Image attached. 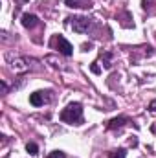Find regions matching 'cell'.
<instances>
[{
  "instance_id": "obj_10",
  "label": "cell",
  "mask_w": 156,
  "mask_h": 158,
  "mask_svg": "<svg viewBox=\"0 0 156 158\" xmlns=\"http://www.w3.org/2000/svg\"><path fill=\"white\" fill-rule=\"evenodd\" d=\"M109 158H127V151L125 149H116V151H110Z\"/></svg>"
},
{
  "instance_id": "obj_13",
  "label": "cell",
  "mask_w": 156,
  "mask_h": 158,
  "mask_svg": "<svg viewBox=\"0 0 156 158\" xmlns=\"http://www.w3.org/2000/svg\"><path fill=\"white\" fill-rule=\"evenodd\" d=\"M90 70H92L94 74H101V68L97 66V63H92V66H90Z\"/></svg>"
},
{
  "instance_id": "obj_5",
  "label": "cell",
  "mask_w": 156,
  "mask_h": 158,
  "mask_svg": "<svg viewBox=\"0 0 156 158\" xmlns=\"http://www.w3.org/2000/svg\"><path fill=\"white\" fill-rule=\"evenodd\" d=\"M46 92H42V90H39V92H33L31 96H30V103L33 105V107H40V105H44L46 101H48V98L44 96Z\"/></svg>"
},
{
  "instance_id": "obj_19",
  "label": "cell",
  "mask_w": 156,
  "mask_h": 158,
  "mask_svg": "<svg viewBox=\"0 0 156 158\" xmlns=\"http://www.w3.org/2000/svg\"><path fill=\"white\" fill-rule=\"evenodd\" d=\"M20 2H28V0H20Z\"/></svg>"
},
{
  "instance_id": "obj_1",
  "label": "cell",
  "mask_w": 156,
  "mask_h": 158,
  "mask_svg": "<svg viewBox=\"0 0 156 158\" xmlns=\"http://www.w3.org/2000/svg\"><path fill=\"white\" fill-rule=\"evenodd\" d=\"M61 119L64 123H70V125H81L83 123V107H81V103H70L61 112Z\"/></svg>"
},
{
  "instance_id": "obj_16",
  "label": "cell",
  "mask_w": 156,
  "mask_h": 158,
  "mask_svg": "<svg viewBox=\"0 0 156 158\" xmlns=\"http://www.w3.org/2000/svg\"><path fill=\"white\" fill-rule=\"evenodd\" d=\"M88 48H92V44H83V52H88Z\"/></svg>"
},
{
  "instance_id": "obj_15",
  "label": "cell",
  "mask_w": 156,
  "mask_h": 158,
  "mask_svg": "<svg viewBox=\"0 0 156 158\" xmlns=\"http://www.w3.org/2000/svg\"><path fill=\"white\" fill-rule=\"evenodd\" d=\"M149 110H151V112H156V99H153V101L149 103Z\"/></svg>"
},
{
  "instance_id": "obj_9",
  "label": "cell",
  "mask_w": 156,
  "mask_h": 158,
  "mask_svg": "<svg viewBox=\"0 0 156 158\" xmlns=\"http://www.w3.org/2000/svg\"><path fill=\"white\" fill-rule=\"evenodd\" d=\"M26 151H28L30 155H33V156L39 155V147H37V143H33V142H28V143H26Z\"/></svg>"
},
{
  "instance_id": "obj_3",
  "label": "cell",
  "mask_w": 156,
  "mask_h": 158,
  "mask_svg": "<svg viewBox=\"0 0 156 158\" xmlns=\"http://www.w3.org/2000/svg\"><path fill=\"white\" fill-rule=\"evenodd\" d=\"M51 46H55V48H57V52H59V53H63V55H66V57H70V55L74 53V48H72V44L64 39L63 35H57V37H53V39H51Z\"/></svg>"
},
{
  "instance_id": "obj_4",
  "label": "cell",
  "mask_w": 156,
  "mask_h": 158,
  "mask_svg": "<svg viewBox=\"0 0 156 158\" xmlns=\"http://www.w3.org/2000/svg\"><path fill=\"white\" fill-rule=\"evenodd\" d=\"M70 24H72V28H74V31H77V33H86L88 30H90V19L88 17H74V19H70Z\"/></svg>"
},
{
  "instance_id": "obj_8",
  "label": "cell",
  "mask_w": 156,
  "mask_h": 158,
  "mask_svg": "<svg viewBox=\"0 0 156 158\" xmlns=\"http://www.w3.org/2000/svg\"><path fill=\"white\" fill-rule=\"evenodd\" d=\"M127 123H129V118H127V116H117V118L110 119L107 127H109L110 131H116V129H121V127L127 125Z\"/></svg>"
},
{
  "instance_id": "obj_18",
  "label": "cell",
  "mask_w": 156,
  "mask_h": 158,
  "mask_svg": "<svg viewBox=\"0 0 156 158\" xmlns=\"http://www.w3.org/2000/svg\"><path fill=\"white\" fill-rule=\"evenodd\" d=\"M151 132H153V134H156V123H153V125H151Z\"/></svg>"
},
{
  "instance_id": "obj_17",
  "label": "cell",
  "mask_w": 156,
  "mask_h": 158,
  "mask_svg": "<svg viewBox=\"0 0 156 158\" xmlns=\"http://www.w3.org/2000/svg\"><path fill=\"white\" fill-rule=\"evenodd\" d=\"M2 92H4V94L7 92V85H6V83H2Z\"/></svg>"
},
{
  "instance_id": "obj_12",
  "label": "cell",
  "mask_w": 156,
  "mask_h": 158,
  "mask_svg": "<svg viewBox=\"0 0 156 158\" xmlns=\"http://www.w3.org/2000/svg\"><path fill=\"white\" fill-rule=\"evenodd\" d=\"M48 158H66V155L63 153V151H53V153H50Z\"/></svg>"
},
{
  "instance_id": "obj_14",
  "label": "cell",
  "mask_w": 156,
  "mask_h": 158,
  "mask_svg": "<svg viewBox=\"0 0 156 158\" xmlns=\"http://www.w3.org/2000/svg\"><path fill=\"white\" fill-rule=\"evenodd\" d=\"M151 4H153V0H142V7H143V9H149Z\"/></svg>"
},
{
  "instance_id": "obj_7",
  "label": "cell",
  "mask_w": 156,
  "mask_h": 158,
  "mask_svg": "<svg viewBox=\"0 0 156 158\" xmlns=\"http://www.w3.org/2000/svg\"><path fill=\"white\" fill-rule=\"evenodd\" d=\"M37 24H39V19H37L35 15H30V13H24V15H22V26H24V28L31 30V28H35Z\"/></svg>"
},
{
  "instance_id": "obj_2",
  "label": "cell",
  "mask_w": 156,
  "mask_h": 158,
  "mask_svg": "<svg viewBox=\"0 0 156 158\" xmlns=\"http://www.w3.org/2000/svg\"><path fill=\"white\" fill-rule=\"evenodd\" d=\"M39 61L31 59V57H17L11 61V70L17 72V74H22V72H28V70H39Z\"/></svg>"
},
{
  "instance_id": "obj_6",
  "label": "cell",
  "mask_w": 156,
  "mask_h": 158,
  "mask_svg": "<svg viewBox=\"0 0 156 158\" xmlns=\"http://www.w3.org/2000/svg\"><path fill=\"white\" fill-rule=\"evenodd\" d=\"M68 7H76V9H90L92 7V0H64Z\"/></svg>"
},
{
  "instance_id": "obj_11",
  "label": "cell",
  "mask_w": 156,
  "mask_h": 158,
  "mask_svg": "<svg viewBox=\"0 0 156 158\" xmlns=\"http://www.w3.org/2000/svg\"><path fill=\"white\" fill-rule=\"evenodd\" d=\"M110 57H112V53H110V52H105V53L101 55V61H103V66H105V68H110V66H112Z\"/></svg>"
}]
</instances>
